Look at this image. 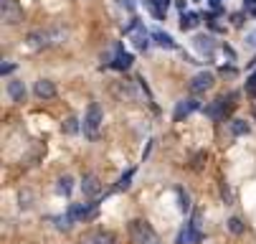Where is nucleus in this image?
I'll use <instances>...</instances> for the list:
<instances>
[{
    "mask_svg": "<svg viewBox=\"0 0 256 244\" xmlns=\"http://www.w3.org/2000/svg\"><path fill=\"white\" fill-rule=\"evenodd\" d=\"M193 46L200 51V54H206V56H210L213 54V49H216V44H213V39L210 36H203V33H200V36H196L193 39Z\"/></svg>",
    "mask_w": 256,
    "mask_h": 244,
    "instance_id": "nucleus-14",
    "label": "nucleus"
},
{
    "mask_svg": "<svg viewBox=\"0 0 256 244\" xmlns=\"http://www.w3.org/2000/svg\"><path fill=\"white\" fill-rule=\"evenodd\" d=\"M102 120H104V115H102V107H99L96 102H92L89 107H86V115H84V135L89 137V140H96Z\"/></svg>",
    "mask_w": 256,
    "mask_h": 244,
    "instance_id": "nucleus-2",
    "label": "nucleus"
},
{
    "mask_svg": "<svg viewBox=\"0 0 256 244\" xmlns=\"http://www.w3.org/2000/svg\"><path fill=\"white\" fill-rule=\"evenodd\" d=\"M158 3H160V6H162V8H168V6H170V3H172V0H158Z\"/></svg>",
    "mask_w": 256,
    "mask_h": 244,
    "instance_id": "nucleus-36",
    "label": "nucleus"
},
{
    "mask_svg": "<svg viewBox=\"0 0 256 244\" xmlns=\"http://www.w3.org/2000/svg\"><path fill=\"white\" fill-rule=\"evenodd\" d=\"M175 193H178V208L182 214H188L190 211V196L182 191V188H175Z\"/></svg>",
    "mask_w": 256,
    "mask_h": 244,
    "instance_id": "nucleus-19",
    "label": "nucleus"
},
{
    "mask_svg": "<svg viewBox=\"0 0 256 244\" xmlns=\"http://www.w3.org/2000/svg\"><path fill=\"white\" fill-rule=\"evenodd\" d=\"M120 6H122V8H127V11L132 13V11H134V0H120Z\"/></svg>",
    "mask_w": 256,
    "mask_h": 244,
    "instance_id": "nucleus-31",
    "label": "nucleus"
},
{
    "mask_svg": "<svg viewBox=\"0 0 256 244\" xmlns=\"http://www.w3.org/2000/svg\"><path fill=\"white\" fill-rule=\"evenodd\" d=\"M196 3H198V0H196Z\"/></svg>",
    "mask_w": 256,
    "mask_h": 244,
    "instance_id": "nucleus-38",
    "label": "nucleus"
},
{
    "mask_svg": "<svg viewBox=\"0 0 256 244\" xmlns=\"http://www.w3.org/2000/svg\"><path fill=\"white\" fill-rule=\"evenodd\" d=\"M246 94H251V97H256V72L246 79Z\"/></svg>",
    "mask_w": 256,
    "mask_h": 244,
    "instance_id": "nucleus-26",
    "label": "nucleus"
},
{
    "mask_svg": "<svg viewBox=\"0 0 256 244\" xmlns=\"http://www.w3.org/2000/svg\"><path fill=\"white\" fill-rule=\"evenodd\" d=\"M33 92H36V97L38 99H51V97H56V87H54V82H48V79H38L33 84Z\"/></svg>",
    "mask_w": 256,
    "mask_h": 244,
    "instance_id": "nucleus-13",
    "label": "nucleus"
},
{
    "mask_svg": "<svg viewBox=\"0 0 256 244\" xmlns=\"http://www.w3.org/2000/svg\"><path fill=\"white\" fill-rule=\"evenodd\" d=\"M231 21H234V26H236V28H241V26H244V13H234V16H231Z\"/></svg>",
    "mask_w": 256,
    "mask_h": 244,
    "instance_id": "nucleus-29",
    "label": "nucleus"
},
{
    "mask_svg": "<svg viewBox=\"0 0 256 244\" xmlns=\"http://www.w3.org/2000/svg\"><path fill=\"white\" fill-rule=\"evenodd\" d=\"M117 92H120V94H124L127 99H137V92H134V87H132V82H120V87H117Z\"/></svg>",
    "mask_w": 256,
    "mask_h": 244,
    "instance_id": "nucleus-23",
    "label": "nucleus"
},
{
    "mask_svg": "<svg viewBox=\"0 0 256 244\" xmlns=\"http://www.w3.org/2000/svg\"><path fill=\"white\" fill-rule=\"evenodd\" d=\"M114 51H117V56H114V61H112V69H117V72H127V69L132 66V54H127L124 49H122V44H117L114 46Z\"/></svg>",
    "mask_w": 256,
    "mask_h": 244,
    "instance_id": "nucleus-11",
    "label": "nucleus"
},
{
    "mask_svg": "<svg viewBox=\"0 0 256 244\" xmlns=\"http://www.w3.org/2000/svg\"><path fill=\"white\" fill-rule=\"evenodd\" d=\"M130 236L134 239V244H158L155 229H152L148 221H142V219L130 221Z\"/></svg>",
    "mask_w": 256,
    "mask_h": 244,
    "instance_id": "nucleus-1",
    "label": "nucleus"
},
{
    "mask_svg": "<svg viewBox=\"0 0 256 244\" xmlns=\"http://www.w3.org/2000/svg\"><path fill=\"white\" fill-rule=\"evenodd\" d=\"M82 244H117V236L112 231H92L82 236Z\"/></svg>",
    "mask_w": 256,
    "mask_h": 244,
    "instance_id": "nucleus-10",
    "label": "nucleus"
},
{
    "mask_svg": "<svg viewBox=\"0 0 256 244\" xmlns=\"http://www.w3.org/2000/svg\"><path fill=\"white\" fill-rule=\"evenodd\" d=\"M248 130H251V127H248V122H246V120H234V122H231V132H234L236 137L248 135Z\"/></svg>",
    "mask_w": 256,
    "mask_h": 244,
    "instance_id": "nucleus-21",
    "label": "nucleus"
},
{
    "mask_svg": "<svg viewBox=\"0 0 256 244\" xmlns=\"http://www.w3.org/2000/svg\"><path fill=\"white\" fill-rule=\"evenodd\" d=\"M244 8H246V11H251V8H256V0H244Z\"/></svg>",
    "mask_w": 256,
    "mask_h": 244,
    "instance_id": "nucleus-34",
    "label": "nucleus"
},
{
    "mask_svg": "<svg viewBox=\"0 0 256 244\" xmlns=\"http://www.w3.org/2000/svg\"><path fill=\"white\" fill-rule=\"evenodd\" d=\"M175 6H178L180 13H186V8H188V6H186V0H175Z\"/></svg>",
    "mask_w": 256,
    "mask_h": 244,
    "instance_id": "nucleus-33",
    "label": "nucleus"
},
{
    "mask_svg": "<svg viewBox=\"0 0 256 244\" xmlns=\"http://www.w3.org/2000/svg\"><path fill=\"white\" fill-rule=\"evenodd\" d=\"M196 110H200V102L198 99H180L178 104H175V122H180L182 117H188L190 112H196Z\"/></svg>",
    "mask_w": 256,
    "mask_h": 244,
    "instance_id": "nucleus-5",
    "label": "nucleus"
},
{
    "mask_svg": "<svg viewBox=\"0 0 256 244\" xmlns=\"http://www.w3.org/2000/svg\"><path fill=\"white\" fill-rule=\"evenodd\" d=\"M200 18H203L200 13H182L180 16V28L182 31H190V28H196L200 23Z\"/></svg>",
    "mask_w": 256,
    "mask_h": 244,
    "instance_id": "nucleus-16",
    "label": "nucleus"
},
{
    "mask_svg": "<svg viewBox=\"0 0 256 244\" xmlns=\"http://www.w3.org/2000/svg\"><path fill=\"white\" fill-rule=\"evenodd\" d=\"M150 36H152V39H155V44H158V46H162V49H175V46H178V44L172 41V36H168V33H162V31H152Z\"/></svg>",
    "mask_w": 256,
    "mask_h": 244,
    "instance_id": "nucleus-17",
    "label": "nucleus"
},
{
    "mask_svg": "<svg viewBox=\"0 0 256 244\" xmlns=\"http://www.w3.org/2000/svg\"><path fill=\"white\" fill-rule=\"evenodd\" d=\"M210 3V8H221V0H208Z\"/></svg>",
    "mask_w": 256,
    "mask_h": 244,
    "instance_id": "nucleus-35",
    "label": "nucleus"
},
{
    "mask_svg": "<svg viewBox=\"0 0 256 244\" xmlns=\"http://www.w3.org/2000/svg\"><path fill=\"white\" fill-rule=\"evenodd\" d=\"M144 8H148L158 21H165V13H168V8H162L160 3H158V0H144Z\"/></svg>",
    "mask_w": 256,
    "mask_h": 244,
    "instance_id": "nucleus-18",
    "label": "nucleus"
},
{
    "mask_svg": "<svg viewBox=\"0 0 256 244\" xmlns=\"http://www.w3.org/2000/svg\"><path fill=\"white\" fill-rule=\"evenodd\" d=\"M61 132L64 135H76L79 132V120L76 117H66L64 125H61Z\"/></svg>",
    "mask_w": 256,
    "mask_h": 244,
    "instance_id": "nucleus-20",
    "label": "nucleus"
},
{
    "mask_svg": "<svg viewBox=\"0 0 256 244\" xmlns=\"http://www.w3.org/2000/svg\"><path fill=\"white\" fill-rule=\"evenodd\" d=\"M200 241H203V234H200V229L193 226V224H188L186 229L178 234V239H175V244H200Z\"/></svg>",
    "mask_w": 256,
    "mask_h": 244,
    "instance_id": "nucleus-6",
    "label": "nucleus"
},
{
    "mask_svg": "<svg viewBox=\"0 0 256 244\" xmlns=\"http://www.w3.org/2000/svg\"><path fill=\"white\" fill-rule=\"evenodd\" d=\"M10 72H16V64H3L0 66V74H10Z\"/></svg>",
    "mask_w": 256,
    "mask_h": 244,
    "instance_id": "nucleus-30",
    "label": "nucleus"
},
{
    "mask_svg": "<svg viewBox=\"0 0 256 244\" xmlns=\"http://www.w3.org/2000/svg\"><path fill=\"white\" fill-rule=\"evenodd\" d=\"M8 94H10L13 102H26V87H23V82H18V79L8 82Z\"/></svg>",
    "mask_w": 256,
    "mask_h": 244,
    "instance_id": "nucleus-15",
    "label": "nucleus"
},
{
    "mask_svg": "<svg viewBox=\"0 0 256 244\" xmlns=\"http://www.w3.org/2000/svg\"><path fill=\"white\" fill-rule=\"evenodd\" d=\"M248 13H251V16H254V18H256V8H251V11H248Z\"/></svg>",
    "mask_w": 256,
    "mask_h": 244,
    "instance_id": "nucleus-37",
    "label": "nucleus"
},
{
    "mask_svg": "<svg viewBox=\"0 0 256 244\" xmlns=\"http://www.w3.org/2000/svg\"><path fill=\"white\" fill-rule=\"evenodd\" d=\"M132 176H134V170H127L124 176L120 178V183H117V191H127V188H130V181H132Z\"/></svg>",
    "mask_w": 256,
    "mask_h": 244,
    "instance_id": "nucleus-24",
    "label": "nucleus"
},
{
    "mask_svg": "<svg viewBox=\"0 0 256 244\" xmlns=\"http://www.w3.org/2000/svg\"><path fill=\"white\" fill-rule=\"evenodd\" d=\"M213 82H216V77H213L210 72H200V74H196V77L190 79V92H193V94H200V92L210 89Z\"/></svg>",
    "mask_w": 256,
    "mask_h": 244,
    "instance_id": "nucleus-4",
    "label": "nucleus"
},
{
    "mask_svg": "<svg viewBox=\"0 0 256 244\" xmlns=\"http://www.w3.org/2000/svg\"><path fill=\"white\" fill-rule=\"evenodd\" d=\"M228 229H231L234 234H244V224H241V219H238V216H231V219H228Z\"/></svg>",
    "mask_w": 256,
    "mask_h": 244,
    "instance_id": "nucleus-25",
    "label": "nucleus"
},
{
    "mask_svg": "<svg viewBox=\"0 0 256 244\" xmlns=\"http://www.w3.org/2000/svg\"><path fill=\"white\" fill-rule=\"evenodd\" d=\"M18 201H20V208H28V206H30V201H33V196H30V191H23Z\"/></svg>",
    "mask_w": 256,
    "mask_h": 244,
    "instance_id": "nucleus-27",
    "label": "nucleus"
},
{
    "mask_svg": "<svg viewBox=\"0 0 256 244\" xmlns=\"http://www.w3.org/2000/svg\"><path fill=\"white\" fill-rule=\"evenodd\" d=\"M28 46L30 49H44V46H51L54 39H51V31H30L28 36H26Z\"/></svg>",
    "mask_w": 256,
    "mask_h": 244,
    "instance_id": "nucleus-3",
    "label": "nucleus"
},
{
    "mask_svg": "<svg viewBox=\"0 0 256 244\" xmlns=\"http://www.w3.org/2000/svg\"><path fill=\"white\" fill-rule=\"evenodd\" d=\"M82 193L89 196V198H96V196L102 193V183H99V178L94 176V173H86V176H84V181H82Z\"/></svg>",
    "mask_w": 256,
    "mask_h": 244,
    "instance_id": "nucleus-9",
    "label": "nucleus"
},
{
    "mask_svg": "<svg viewBox=\"0 0 256 244\" xmlns=\"http://www.w3.org/2000/svg\"><path fill=\"white\" fill-rule=\"evenodd\" d=\"M0 8H3V21H6L8 26H16V23L23 21V11L13 3V0H10V3H6V6H0Z\"/></svg>",
    "mask_w": 256,
    "mask_h": 244,
    "instance_id": "nucleus-12",
    "label": "nucleus"
},
{
    "mask_svg": "<svg viewBox=\"0 0 256 244\" xmlns=\"http://www.w3.org/2000/svg\"><path fill=\"white\" fill-rule=\"evenodd\" d=\"M226 99L224 97H218V99H213L208 107H203V115L206 117H210V120H224V115H226Z\"/></svg>",
    "mask_w": 256,
    "mask_h": 244,
    "instance_id": "nucleus-8",
    "label": "nucleus"
},
{
    "mask_svg": "<svg viewBox=\"0 0 256 244\" xmlns=\"http://www.w3.org/2000/svg\"><path fill=\"white\" fill-rule=\"evenodd\" d=\"M224 54H226L228 59H236V51H234L231 46H226V44H224Z\"/></svg>",
    "mask_w": 256,
    "mask_h": 244,
    "instance_id": "nucleus-32",
    "label": "nucleus"
},
{
    "mask_svg": "<svg viewBox=\"0 0 256 244\" xmlns=\"http://www.w3.org/2000/svg\"><path fill=\"white\" fill-rule=\"evenodd\" d=\"M68 211L76 216V221H86V219L96 216V203H71Z\"/></svg>",
    "mask_w": 256,
    "mask_h": 244,
    "instance_id": "nucleus-7",
    "label": "nucleus"
},
{
    "mask_svg": "<svg viewBox=\"0 0 256 244\" xmlns=\"http://www.w3.org/2000/svg\"><path fill=\"white\" fill-rule=\"evenodd\" d=\"M203 160H206V153H203V150H200V153H196V158H193V168L198 170V168L203 165Z\"/></svg>",
    "mask_w": 256,
    "mask_h": 244,
    "instance_id": "nucleus-28",
    "label": "nucleus"
},
{
    "mask_svg": "<svg viewBox=\"0 0 256 244\" xmlns=\"http://www.w3.org/2000/svg\"><path fill=\"white\" fill-rule=\"evenodd\" d=\"M58 191H61L64 196H68L71 191H74V178H71V176H61V178H58Z\"/></svg>",
    "mask_w": 256,
    "mask_h": 244,
    "instance_id": "nucleus-22",
    "label": "nucleus"
}]
</instances>
